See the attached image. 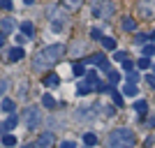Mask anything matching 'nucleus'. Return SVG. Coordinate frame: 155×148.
Instances as JSON below:
<instances>
[{
    "label": "nucleus",
    "mask_w": 155,
    "mask_h": 148,
    "mask_svg": "<svg viewBox=\"0 0 155 148\" xmlns=\"http://www.w3.org/2000/svg\"><path fill=\"white\" fill-rule=\"evenodd\" d=\"M134 28H137V21H134V19H125V21H123V30L132 32Z\"/></svg>",
    "instance_id": "obj_22"
},
{
    "label": "nucleus",
    "mask_w": 155,
    "mask_h": 148,
    "mask_svg": "<svg viewBox=\"0 0 155 148\" xmlns=\"http://www.w3.org/2000/svg\"><path fill=\"white\" fill-rule=\"evenodd\" d=\"M2 143H5L7 148L16 146V136H14V134H2Z\"/></svg>",
    "instance_id": "obj_15"
},
{
    "label": "nucleus",
    "mask_w": 155,
    "mask_h": 148,
    "mask_svg": "<svg viewBox=\"0 0 155 148\" xmlns=\"http://www.w3.org/2000/svg\"><path fill=\"white\" fill-rule=\"evenodd\" d=\"M146 67H150V60L148 58H139V70H146Z\"/></svg>",
    "instance_id": "obj_30"
},
{
    "label": "nucleus",
    "mask_w": 155,
    "mask_h": 148,
    "mask_svg": "<svg viewBox=\"0 0 155 148\" xmlns=\"http://www.w3.org/2000/svg\"><path fill=\"white\" fill-rule=\"evenodd\" d=\"M123 93H125V95H127V97H134L137 93H139V90H137V86H134V84H125Z\"/></svg>",
    "instance_id": "obj_17"
},
{
    "label": "nucleus",
    "mask_w": 155,
    "mask_h": 148,
    "mask_svg": "<svg viewBox=\"0 0 155 148\" xmlns=\"http://www.w3.org/2000/svg\"><path fill=\"white\" fill-rule=\"evenodd\" d=\"M65 7H70V9H79L81 7V0H63Z\"/></svg>",
    "instance_id": "obj_24"
},
{
    "label": "nucleus",
    "mask_w": 155,
    "mask_h": 148,
    "mask_svg": "<svg viewBox=\"0 0 155 148\" xmlns=\"http://www.w3.org/2000/svg\"><path fill=\"white\" fill-rule=\"evenodd\" d=\"M84 143H86V146H95V143H97V136L93 134V132H86V134H84Z\"/></svg>",
    "instance_id": "obj_16"
},
{
    "label": "nucleus",
    "mask_w": 155,
    "mask_h": 148,
    "mask_svg": "<svg viewBox=\"0 0 155 148\" xmlns=\"http://www.w3.org/2000/svg\"><path fill=\"white\" fill-rule=\"evenodd\" d=\"M26 148H28V146H26Z\"/></svg>",
    "instance_id": "obj_39"
},
{
    "label": "nucleus",
    "mask_w": 155,
    "mask_h": 148,
    "mask_svg": "<svg viewBox=\"0 0 155 148\" xmlns=\"http://www.w3.org/2000/svg\"><path fill=\"white\" fill-rule=\"evenodd\" d=\"M153 72H155V65H153Z\"/></svg>",
    "instance_id": "obj_38"
},
{
    "label": "nucleus",
    "mask_w": 155,
    "mask_h": 148,
    "mask_svg": "<svg viewBox=\"0 0 155 148\" xmlns=\"http://www.w3.org/2000/svg\"><path fill=\"white\" fill-rule=\"evenodd\" d=\"M58 84H60L58 74H46L44 77V86H49V88H53V86H58Z\"/></svg>",
    "instance_id": "obj_9"
},
{
    "label": "nucleus",
    "mask_w": 155,
    "mask_h": 148,
    "mask_svg": "<svg viewBox=\"0 0 155 148\" xmlns=\"http://www.w3.org/2000/svg\"><path fill=\"white\" fill-rule=\"evenodd\" d=\"M16 123H19V118L14 116V113H9V116H7V120H5V127H2V130H14V127H16Z\"/></svg>",
    "instance_id": "obj_12"
},
{
    "label": "nucleus",
    "mask_w": 155,
    "mask_h": 148,
    "mask_svg": "<svg viewBox=\"0 0 155 148\" xmlns=\"http://www.w3.org/2000/svg\"><path fill=\"white\" fill-rule=\"evenodd\" d=\"M23 2H26V5H32V2H35V0H23Z\"/></svg>",
    "instance_id": "obj_37"
},
{
    "label": "nucleus",
    "mask_w": 155,
    "mask_h": 148,
    "mask_svg": "<svg viewBox=\"0 0 155 148\" xmlns=\"http://www.w3.org/2000/svg\"><path fill=\"white\" fill-rule=\"evenodd\" d=\"M111 93H114V102H116V104H118V107H123V97L118 95V90H116V88H114V90H111Z\"/></svg>",
    "instance_id": "obj_28"
},
{
    "label": "nucleus",
    "mask_w": 155,
    "mask_h": 148,
    "mask_svg": "<svg viewBox=\"0 0 155 148\" xmlns=\"http://www.w3.org/2000/svg\"><path fill=\"white\" fill-rule=\"evenodd\" d=\"M14 109H16V104H14V100H2V111H7V113H12Z\"/></svg>",
    "instance_id": "obj_20"
},
{
    "label": "nucleus",
    "mask_w": 155,
    "mask_h": 148,
    "mask_svg": "<svg viewBox=\"0 0 155 148\" xmlns=\"http://www.w3.org/2000/svg\"><path fill=\"white\" fill-rule=\"evenodd\" d=\"M0 7L2 9H12V0H0Z\"/></svg>",
    "instance_id": "obj_33"
},
{
    "label": "nucleus",
    "mask_w": 155,
    "mask_h": 148,
    "mask_svg": "<svg viewBox=\"0 0 155 148\" xmlns=\"http://www.w3.org/2000/svg\"><path fill=\"white\" fill-rule=\"evenodd\" d=\"M63 53H65V46L63 44L46 46V49H42V51L37 53V58H35L32 67H35L37 72H42V70H46V67H51L53 63H58V60L63 58Z\"/></svg>",
    "instance_id": "obj_1"
},
{
    "label": "nucleus",
    "mask_w": 155,
    "mask_h": 148,
    "mask_svg": "<svg viewBox=\"0 0 155 148\" xmlns=\"http://www.w3.org/2000/svg\"><path fill=\"white\" fill-rule=\"evenodd\" d=\"M134 141H137L134 132L127 127L114 130L109 134V148H134Z\"/></svg>",
    "instance_id": "obj_2"
},
{
    "label": "nucleus",
    "mask_w": 155,
    "mask_h": 148,
    "mask_svg": "<svg viewBox=\"0 0 155 148\" xmlns=\"http://www.w3.org/2000/svg\"><path fill=\"white\" fill-rule=\"evenodd\" d=\"M114 60L123 63V60H127V53H125V51H116V53H114Z\"/></svg>",
    "instance_id": "obj_26"
},
{
    "label": "nucleus",
    "mask_w": 155,
    "mask_h": 148,
    "mask_svg": "<svg viewBox=\"0 0 155 148\" xmlns=\"http://www.w3.org/2000/svg\"><path fill=\"white\" fill-rule=\"evenodd\" d=\"M84 65H97L100 70H107V72H109V60H107V56H102V53H95V56L84 58Z\"/></svg>",
    "instance_id": "obj_5"
},
{
    "label": "nucleus",
    "mask_w": 155,
    "mask_h": 148,
    "mask_svg": "<svg viewBox=\"0 0 155 148\" xmlns=\"http://www.w3.org/2000/svg\"><path fill=\"white\" fill-rule=\"evenodd\" d=\"M123 70L125 72H132V63H130V60H123Z\"/></svg>",
    "instance_id": "obj_34"
},
{
    "label": "nucleus",
    "mask_w": 155,
    "mask_h": 148,
    "mask_svg": "<svg viewBox=\"0 0 155 148\" xmlns=\"http://www.w3.org/2000/svg\"><path fill=\"white\" fill-rule=\"evenodd\" d=\"M139 81V74L137 72H127V84H137Z\"/></svg>",
    "instance_id": "obj_27"
},
{
    "label": "nucleus",
    "mask_w": 155,
    "mask_h": 148,
    "mask_svg": "<svg viewBox=\"0 0 155 148\" xmlns=\"http://www.w3.org/2000/svg\"><path fill=\"white\" fill-rule=\"evenodd\" d=\"M7 88H9V84H7L5 79H0V97L5 95V90H7Z\"/></svg>",
    "instance_id": "obj_31"
},
{
    "label": "nucleus",
    "mask_w": 155,
    "mask_h": 148,
    "mask_svg": "<svg viewBox=\"0 0 155 148\" xmlns=\"http://www.w3.org/2000/svg\"><path fill=\"white\" fill-rule=\"evenodd\" d=\"M60 148H77V146H74L72 141H63V143H60Z\"/></svg>",
    "instance_id": "obj_35"
},
{
    "label": "nucleus",
    "mask_w": 155,
    "mask_h": 148,
    "mask_svg": "<svg viewBox=\"0 0 155 148\" xmlns=\"http://www.w3.org/2000/svg\"><path fill=\"white\" fill-rule=\"evenodd\" d=\"M42 104H44L46 109H53V107H56V100H53V97L49 95V93H46V95L42 97Z\"/></svg>",
    "instance_id": "obj_18"
},
{
    "label": "nucleus",
    "mask_w": 155,
    "mask_h": 148,
    "mask_svg": "<svg viewBox=\"0 0 155 148\" xmlns=\"http://www.w3.org/2000/svg\"><path fill=\"white\" fill-rule=\"evenodd\" d=\"M21 32H23V35H26L28 39L32 37V32H35V28H32V23H30V21H23V23H21Z\"/></svg>",
    "instance_id": "obj_10"
},
{
    "label": "nucleus",
    "mask_w": 155,
    "mask_h": 148,
    "mask_svg": "<svg viewBox=\"0 0 155 148\" xmlns=\"http://www.w3.org/2000/svg\"><path fill=\"white\" fill-rule=\"evenodd\" d=\"M146 39H148V35H137V37H134V44H143V46H146Z\"/></svg>",
    "instance_id": "obj_29"
},
{
    "label": "nucleus",
    "mask_w": 155,
    "mask_h": 148,
    "mask_svg": "<svg viewBox=\"0 0 155 148\" xmlns=\"http://www.w3.org/2000/svg\"><path fill=\"white\" fill-rule=\"evenodd\" d=\"M0 30H2V32H12L14 30V21L12 19H2V21H0Z\"/></svg>",
    "instance_id": "obj_11"
},
{
    "label": "nucleus",
    "mask_w": 155,
    "mask_h": 148,
    "mask_svg": "<svg viewBox=\"0 0 155 148\" xmlns=\"http://www.w3.org/2000/svg\"><path fill=\"white\" fill-rule=\"evenodd\" d=\"M146 109H148L146 100H139V102H134V111L139 113V116H143V113H146Z\"/></svg>",
    "instance_id": "obj_14"
},
{
    "label": "nucleus",
    "mask_w": 155,
    "mask_h": 148,
    "mask_svg": "<svg viewBox=\"0 0 155 148\" xmlns=\"http://www.w3.org/2000/svg\"><path fill=\"white\" fill-rule=\"evenodd\" d=\"M72 72H74V77H81V74H86L84 63H74V65H72Z\"/></svg>",
    "instance_id": "obj_23"
},
{
    "label": "nucleus",
    "mask_w": 155,
    "mask_h": 148,
    "mask_svg": "<svg viewBox=\"0 0 155 148\" xmlns=\"http://www.w3.org/2000/svg\"><path fill=\"white\" fill-rule=\"evenodd\" d=\"M93 14H95V16H102V19H111V16H114V2H111V0H100V2H95Z\"/></svg>",
    "instance_id": "obj_3"
},
{
    "label": "nucleus",
    "mask_w": 155,
    "mask_h": 148,
    "mask_svg": "<svg viewBox=\"0 0 155 148\" xmlns=\"http://www.w3.org/2000/svg\"><path fill=\"white\" fill-rule=\"evenodd\" d=\"M153 53H155V46H150V44L143 46V56H153Z\"/></svg>",
    "instance_id": "obj_32"
},
{
    "label": "nucleus",
    "mask_w": 155,
    "mask_h": 148,
    "mask_svg": "<svg viewBox=\"0 0 155 148\" xmlns=\"http://www.w3.org/2000/svg\"><path fill=\"white\" fill-rule=\"evenodd\" d=\"M91 37H93V39H97V42H102V39H104V37H102V30H100V28H93V30H91Z\"/></svg>",
    "instance_id": "obj_25"
},
{
    "label": "nucleus",
    "mask_w": 155,
    "mask_h": 148,
    "mask_svg": "<svg viewBox=\"0 0 155 148\" xmlns=\"http://www.w3.org/2000/svg\"><path fill=\"white\" fill-rule=\"evenodd\" d=\"M53 143V134L51 132H44V134H39V139H37V148H49Z\"/></svg>",
    "instance_id": "obj_7"
},
{
    "label": "nucleus",
    "mask_w": 155,
    "mask_h": 148,
    "mask_svg": "<svg viewBox=\"0 0 155 148\" xmlns=\"http://www.w3.org/2000/svg\"><path fill=\"white\" fill-rule=\"evenodd\" d=\"M7 58L12 60V63H19V60L23 58V49H21V46H14V49H9V53H7Z\"/></svg>",
    "instance_id": "obj_8"
},
{
    "label": "nucleus",
    "mask_w": 155,
    "mask_h": 148,
    "mask_svg": "<svg viewBox=\"0 0 155 148\" xmlns=\"http://www.w3.org/2000/svg\"><path fill=\"white\" fill-rule=\"evenodd\" d=\"M102 46L107 49V51H116V39H114V37H104L102 39Z\"/></svg>",
    "instance_id": "obj_13"
},
{
    "label": "nucleus",
    "mask_w": 155,
    "mask_h": 148,
    "mask_svg": "<svg viewBox=\"0 0 155 148\" xmlns=\"http://www.w3.org/2000/svg\"><path fill=\"white\" fill-rule=\"evenodd\" d=\"M39 118H42V111L35 109V107H30V109H26V125L28 130H35L39 125Z\"/></svg>",
    "instance_id": "obj_4"
},
{
    "label": "nucleus",
    "mask_w": 155,
    "mask_h": 148,
    "mask_svg": "<svg viewBox=\"0 0 155 148\" xmlns=\"http://www.w3.org/2000/svg\"><path fill=\"white\" fill-rule=\"evenodd\" d=\"M146 79H148V84H150V86H153V88H155V74H148V77H146Z\"/></svg>",
    "instance_id": "obj_36"
},
{
    "label": "nucleus",
    "mask_w": 155,
    "mask_h": 148,
    "mask_svg": "<svg viewBox=\"0 0 155 148\" xmlns=\"http://www.w3.org/2000/svg\"><path fill=\"white\" fill-rule=\"evenodd\" d=\"M107 74H109V84H111V88H114V86L120 81V74H118V72H114V70H109Z\"/></svg>",
    "instance_id": "obj_21"
},
{
    "label": "nucleus",
    "mask_w": 155,
    "mask_h": 148,
    "mask_svg": "<svg viewBox=\"0 0 155 148\" xmlns=\"http://www.w3.org/2000/svg\"><path fill=\"white\" fill-rule=\"evenodd\" d=\"M91 86H88V81H81V84H79V88H77V93L79 95H88V93H91Z\"/></svg>",
    "instance_id": "obj_19"
},
{
    "label": "nucleus",
    "mask_w": 155,
    "mask_h": 148,
    "mask_svg": "<svg viewBox=\"0 0 155 148\" xmlns=\"http://www.w3.org/2000/svg\"><path fill=\"white\" fill-rule=\"evenodd\" d=\"M51 16H53L51 28L56 32H60V30H63V16H60V9H58V7H53V9H51Z\"/></svg>",
    "instance_id": "obj_6"
}]
</instances>
